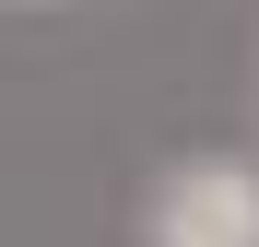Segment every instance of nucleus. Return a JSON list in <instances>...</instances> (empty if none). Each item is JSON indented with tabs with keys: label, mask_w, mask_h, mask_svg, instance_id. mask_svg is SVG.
<instances>
[{
	"label": "nucleus",
	"mask_w": 259,
	"mask_h": 247,
	"mask_svg": "<svg viewBox=\"0 0 259 247\" xmlns=\"http://www.w3.org/2000/svg\"><path fill=\"white\" fill-rule=\"evenodd\" d=\"M142 247H259V165L247 153H189L142 200Z\"/></svg>",
	"instance_id": "nucleus-1"
}]
</instances>
